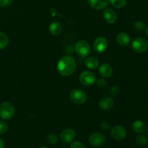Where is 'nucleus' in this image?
<instances>
[{
    "mask_svg": "<svg viewBox=\"0 0 148 148\" xmlns=\"http://www.w3.org/2000/svg\"><path fill=\"white\" fill-rule=\"evenodd\" d=\"M57 71L61 75L64 77L72 75L76 69V62L73 57L64 56L61 58L57 63Z\"/></svg>",
    "mask_w": 148,
    "mask_h": 148,
    "instance_id": "1",
    "label": "nucleus"
},
{
    "mask_svg": "<svg viewBox=\"0 0 148 148\" xmlns=\"http://www.w3.org/2000/svg\"><path fill=\"white\" fill-rule=\"evenodd\" d=\"M15 113L14 106L12 103L5 101L0 105V118L9 120L12 118Z\"/></svg>",
    "mask_w": 148,
    "mask_h": 148,
    "instance_id": "2",
    "label": "nucleus"
},
{
    "mask_svg": "<svg viewBox=\"0 0 148 148\" xmlns=\"http://www.w3.org/2000/svg\"><path fill=\"white\" fill-rule=\"evenodd\" d=\"M71 101L77 105H82L87 101V95L82 90L75 89L72 90L69 94Z\"/></svg>",
    "mask_w": 148,
    "mask_h": 148,
    "instance_id": "3",
    "label": "nucleus"
},
{
    "mask_svg": "<svg viewBox=\"0 0 148 148\" xmlns=\"http://www.w3.org/2000/svg\"><path fill=\"white\" fill-rule=\"evenodd\" d=\"M132 48L137 53H145L148 50V41L144 38H137L132 43Z\"/></svg>",
    "mask_w": 148,
    "mask_h": 148,
    "instance_id": "4",
    "label": "nucleus"
},
{
    "mask_svg": "<svg viewBox=\"0 0 148 148\" xmlns=\"http://www.w3.org/2000/svg\"><path fill=\"white\" fill-rule=\"evenodd\" d=\"M75 49L78 56L81 57L88 56L90 53V46L89 43L85 40H79L75 44Z\"/></svg>",
    "mask_w": 148,
    "mask_h": 148,
    "instance_id": "5",
    "label": "nucleus"
},
{
    "mask_svg": "<svg viewBox=\"0 0 148 148\" xmlns=\"http://www.w3.org/2000/svg\"><path fill=\"white\" fill-rule=\"evenodd\" d=\"M79 82L85 86H90L95 82V75L90 71H84L79 75Z\"/></svg>",
    "mask_w": 148,
    "mask_h": 148,
    "instance_id": "6",
    "label": "nucleus"
},
{
    "mask_svg": "<svg viewBox=\"0 0 148 148\" xmlns=\"http://www.w3.org/2000/svg\"><path fill=\"white\" fill-rule=\"evenodd\" d=\"M111 136L114 140L121 141L127 137V130L122 126L116 125L111 128Z\"/></svg>",
    "mask_w": 148,
    "mask_h": 148,
    "instance_id": "7",
    "label": "nucleus"
},
{
    "mask_svg": "<svg viewBox=\"0 0 148 148\" xmlns=\"http://www.w3.org/2000/svg\"><path fill=\"white\" fill-rule=\"evenodd\" d=\"M90 145L94 147H101L106 141L105 136L100 132H94L90 135L88 139Z\"/></svg>",
    "mask_w": 148,
    "mask_h": 148,
    "instance_id": "8",
    "label": "nucleus"
},
{
    "mask_svg": "<svg viewBox=\"0 0 148 148\" xmlns=\"http://www.w3.org/2000/svg\"><path fill=\"white\" fill-rule=\"evenodd\" d=\"M93 48L97 53H103L108 48V40L103 36L96 38L93 43Z\"/></svg>",
    "mask_w": 148,
    "mask_h": 148,
    "instance_id": "9",
    "label": "nucleus"
},
{
    "mask_svg": "<svg viewBox=\"0 0 148 148\" xmlns=\"http://www.w3.org/2000/svg\"><path fill=\"white\" fill-rule=\"evenodd\" d=\"M76 137V133L75 131L72 129L67 128L62 130L60 134V139L63 143H72L74 139Z\"/></svg>",
    "mask_w": 148,
    "mask_h": 148,
    "instance_id": "10",
    "label": "nucleus"
},
{
    "mask_svg": "<svg viewBox=\"0 0 148 148\" xmlns=\"http://www.w3.org/2000/svg\"><path fill=\"white\" fill-rule=\"evenodd\" d=\"M103 17L106 21L108 23L112 24L116 21L118 16H117L116 12L114 10L111 8H106L103 11Z\"/></svg>",
    "mask_w": 148,
    "mask_h": 148,
    "instance_id": "11",
    "label": "nucleus"
},
{
    "mask_svg": "<svg viewBox=\"0 0 148 148\" xmlns=\"http://www.w3.org/2000/svg\"><path fill=\"white\" fill-rule=\"evenodd\" d=\"M109 0H88V3L90 7L94 10H103L108 6Z\"/></svg>",
    "mask_w": 148,
    "mask_h": 148,
    "instance_id": "12",
    "label": "nucleus"
},
{
    "mask_svg": "<svg viewBox=\"0 0 148 148\" xmlns=\"http://www.w3.org/2000/svg\"><path fill=\"white\" fill-rule=\"evenodd\" d=\"M98 105H99V107L101 109L108 111V110H110L111 108H113V106L114 105V101L112 98L106 96L103 98L102 99H101Z\"/></svg>",
    "mask_w": 148,
    "mask_h": 148,
    "instance_id": "13",
    "label": "nucleus"
},
{
    "mask_svg": "<svg viewBox=\"0 0 148 148\" xmlns=\"http://www.w3.org/2000/svg\"><path fill=\"white\" fill-rule=\"evenodd\" d=\"M99 73L101 76L104 78H108L112 75L113 74V68L108 64H103L101 65L99 68Z\"/></svg>",
    "mask_w": 148,
    "mask_h": 148,
    "instance_id": "14",
    "label": "nucleus"
},
{
    "mask_svg": "<svg viewBox=\"0 0 148 148\" xmlns=\"http://www.w3.org/2000/svg\"><path fill=\"white\" fill-rule=\"evenodd\" d=\"M132 128L134 130L135 132L139 133V134H142V133L145 132L147 130V125L145 123L140 120H137V121H134L132 124Z\"/></svg>",
    "mask_w": 148,
    "mask_h": 148,
    "instance_id": "15",
    "label": "nucleus"
},
{
    "mask_svg": "<svg viewBox=\"0 0 148 148\" xmlns=\"http://www.w3.org/2000/svg\"><path fill=\"white\" fill-rule=\"evenodd\" d=\"M116 41L119 45L121 46H127L130 44V37L125 32H121L119 33L116 36Z\"/></svg>",
    "mask_w": 148,
    "mask_h": 148,
    "instance_id": "16",
    "label": "nucleus"
},
{
    "mask_svg": "<svg viewBox=\"0 0 148 148\" xmlns=\"http://www.w3.org/2000/svg\"><path fill=\"white\" fill-rule=\"evenodd\" d=\"M85 64L88 69H95L99 65V62L97 58L93 57V56H88L85 59Z\"/></svg>",
    "mask_w": 148,
    "mask_h": 148,
    "instance_id": "17",
    "label": "nucleus"
},
{
    "mask_svg": "<svg viewBox=\"0 0 148 148\" xmlns=\"http://www.w3.org/2000/svg\"><path fill=\"white\" fill-rule=\"evenodd\" d=\"M62 31V25L58 22H53L49 25V32L53 36H59Z\"/></svg>",
    "mask_w": 148,
    "mask_h": 148,
    "instance_id": "18",
    "label": "nucleus"
},
{
    "mask_svg": "<svg viewBox=\"0 0 148 148\" xmlns=\"http://www.w3.org/2000/svg\"><path fill=\"white\" fill-rule=\"evenodd\" d=\"M136 144L139 146V147H144L146 145L147 143L148 139L144 134H140L136 137Z\"/></svg>",
    "mask_w": 148,
    "mask_h": 148,
    "instance_id": "19",
    "label": "nucleus"
},
{
    "mask_svg": "<svg viewBox=\"0 0 148 148\" xmlns=\"http://www.w3.org/2000/svg\"><path fill=\"white\" fill-rule=\"evenodd\" d=\"M109 1L111 5L116 9L123 8L127 4V0H109Z\"/></svg>",
    "mask_w": 148,
    "mask_h": 148,
    "instance_id": "20",
    "label": "nucleus"
},
{
    "mask_svg": "<svg viewBox=\"0 0 148 148\" xmlns=\"http://www.w3.org/2000/svg\"><path fill=\"white\" fill-rule=\"evenodd\" d=\"M8 37L4 33L0 32V50L4 49L8 44Z\"/></svg>",
    "mask_w": 148,
    "mask_h": 148,
    "instance_id": "21",
    "label": "nucleus"
},
{
    "mask_svg": "<svg viewBox=\"0 0 148 148\" xmlns=\"http://www.w3.org/2000/svg\"><path fill=\"white\" fill-rule=\"evenodd\" d=\"M47 142L51 145H56L59 142V138L57 136L53 133H50L48 134L47 137H46Z\"/></svg>",
    "mask_w": 148,
    "mask_h": 148,
    "instance_id": "22",
    "label": "nucleus"
},
{
    "mask_svg": "<svg viewBox=\"0 0 148 148\" xmlns=\"http://www.w3.org/2000/svg\"><path fill=\"white\" fill-rule=\"evenodd\" d=\"M133 27H134V30H137V31H142L145 29V25L142 21L137 20L133 23Z\"/></svg>",
    "mask_w": 148,
    "mask_h": 148,
    "instance_id": "23",
    "label": "nucleus"
},
{
    "mask_svg": "<svg viewBox=\"0 0 148 148\" xmlns=\"http://www.w3.org/2000/svg\"><path fill=\"white\" fill-rule=\"evenodd\" d=\"M8 130V124L6 121H0V134H4Z\"/></svg>",
    "mask_w": 148,
    "mask_h": 148,
    "instance_id": "24",
    "label": "nucleus"
},
{
    "mask_svg": "<svg viewBox=\"0 0 148 148\" xmlns=\"http://www.w3.org/2000/svg\"><path fill=\"white\" fill-rule=\"evenodd\" d=\"M119 92V89L118 87L113 86L112 88H110V95L112 97H116Z\"/></svg>",
    "mask_w": 148,
    "mask_h": 148,
    "instance_id": "25",
    "label": "nucleus"
},
{
    "mask_svg": "<svg viewBox=\"0 0 148 148\" xmlns=\"http://www.w3.org/2000/svg\"><path fill=\"white\" fill-rule=\"evenodd\" d=\"M70 148H85V147L81 142L75 141L71 144Z\"/></svg>",
    "mask_w": 148,
    "mask_h": 148,
    "instance_id": "26",
    "label": "nucleus"
},
{
    "mask_svg": "<svg viewBox=\"0 0 148 148\" xmlns=\"http://www.w3.org/2000/svg\"><path fill=\"white\" fill-rule=\"evenodd\" d=\"M13 2V0H0V7H7L11 5Z\"/></svg>",
    "mask_w": 148,
    "mask_h": 148,
    "instance_id": "27",
    "label": "nucleus"
},
{
    "mask_svg": "<svg viewBox=\"0 0 148 148\" xmlns=\"http://www.w3.org/2000/svg\"><path fill=\"white\" fill-rule=\"evenodd\" d=\"M96 84H97V85L99 87V88H105V87L106 86L107 82H106V81L105 80V79H98V80H97Z\"/></svg>",
    "mask_w": 148,
    "mask_h": 148,
    "instance_id": "28",
    "label": "nucleus"
},
{
    "mask_svg": "<svg viewBox=\"0 0 148 148\" xmlns=\"http://www.w3.org/2000/svg\"><path fill=\"white\" fill-rule=\"evenodd\" d=\"M110 127H111V126H110V124H108L107 121H103V122L101 123V128L102 129V130H109Z\"/></svg>",
    "mask_w": 148,
    "mask_h": 148,
    "instance_id": "29",
    "label": "nucleus"
},
{
    "mask_svg": "<svg viewBox=\"0 0 148 148\" xmlns=\"http://www.w3.org/2000/svg\"><path fill=\"white\" fill-rule=\"evenodd\" d=\"M0 148H4V143L1 138H0Z\"/></svg>",
    "mask_w": 148,
    "mask_h": 148,
    "instance_id": "30",
    "label": "nucleus"
},
{
    "mask_svg": "<svg viewBox=\"0 0 148 148\" xmlns=\"http://www.w3.org/2000/svg\"><path fill=\"white\" fill-rule=\"evenodd\" d=\"M145 33H146V35H147V36L148 37V25L147 26V27H146V28H145Z\"/></svg>",
    "mask_w": 148,
    "mask_h": 148,
    "instance_id": "31",
    "label": "nucleus"
},
{
    "mask_svg": "<svg viewBox=\"0 0 148 148\" xmlns=\"http://www.w3.org/2000/svg\"><path fill=\"white\" fill-rule=\"evenodd\" d=\"M39 148H49V147H46V146H41V147H40Z\"/></svg>",
    "mask_w": 148,
    "mask_h": 148,
    "instance_id": "32",
    "label": "nucleus"
},
{
    "mask_svg": "<svg viewBox=\"0 0 148 148\" xmlns=\"http://www.w3.org/2000/svg\"><path fill=\"white\" fill-rule=\"evenodd\" d=\"M147 134H148V128H147Z\"/></svg>",
    "mask_w": 148,
    "mask_h": 148,
    "instance_id": "33",
    "label": "nucleus"
}]
</instances>
